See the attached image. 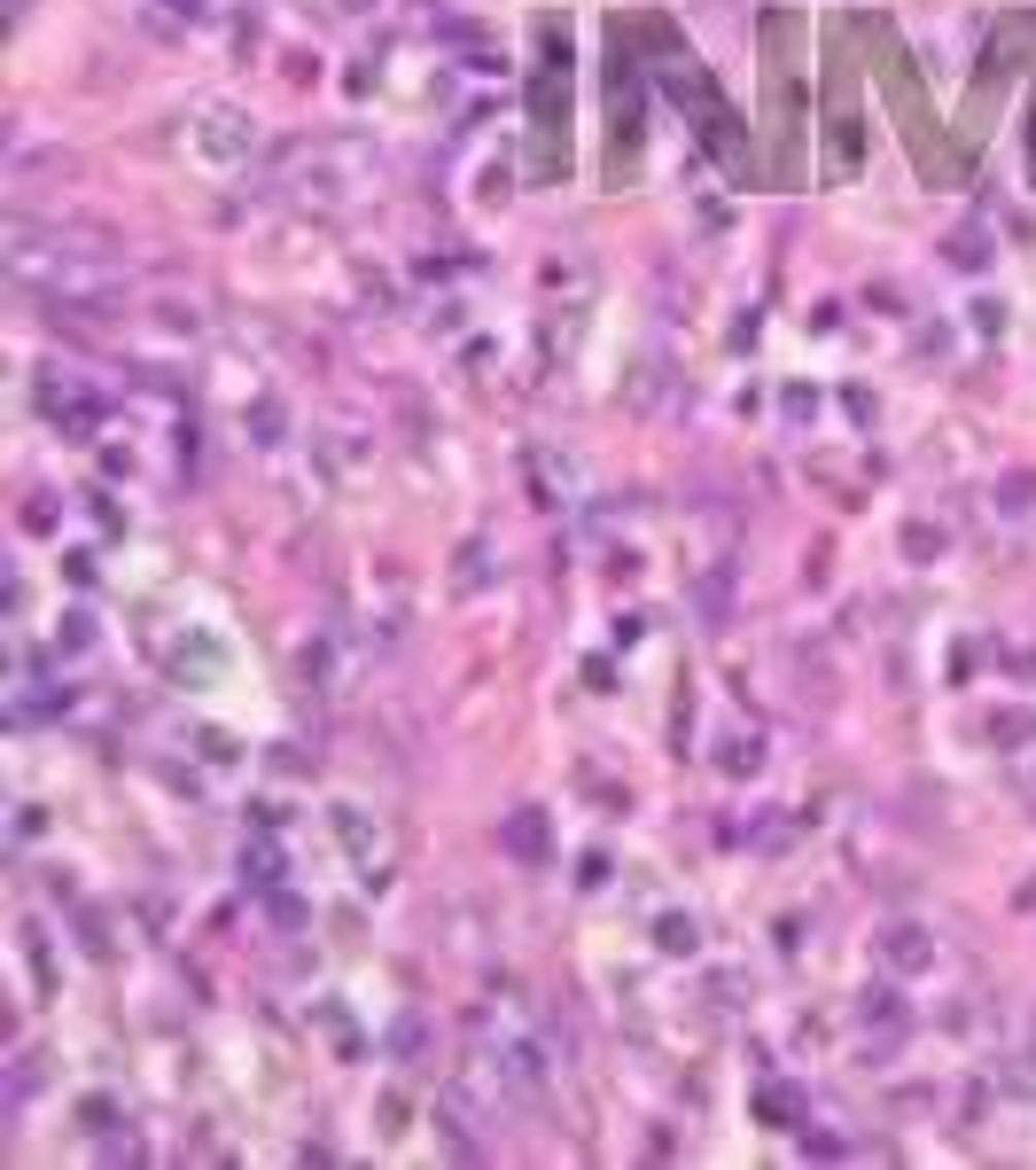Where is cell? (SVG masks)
Instances as JSON below:
<instances>
[{"instance_id": "obj_1", "label": "cell", "mask_w": 1036, "mask_h": 1170, "mask_svg": "<svg viewBox=\"0 0 1036 1170\" xmlns=\"http://www.w3.org/2000/svg\"><path fill=\"white\" fill-rule=\"evenodd\" d=\"M8 273L39 297H55L63 313H102V304L125 297V266L102 258V250L71 242V234H32V227H8Z\"/></svg>"}, {"instance_id": "obj_2", "label": "cell", "mask_w": 1036, "mask_h": 1170, "mask_svg": "<svg viewBox=\"0 0 1036 1170\" xmlns=\"http://www.w3.org/2000/svg\"><path fill=\"white\" fill-rule=\"evenodd\" d=\"M507 843H514V851H523V858H530V851H538V819H530V812H523V819H514V827H507Z\"/></svg>"}]
</instances>
